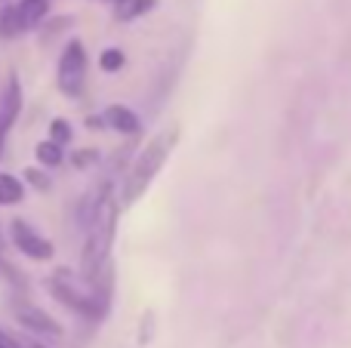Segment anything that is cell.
<instances>
[{
    "mask_svg": "<svg viewBox=\"0 0 351 348\" xmlns=\"http://www.w3.org/2000/svg\"><path fill=\"white\" fill-rule=\"evenodd\" d=\"M34 158H37V164H43V166H59L62 160H65V145H59V142H53V139H43V142H37Z\"/></svg>",
    "mask_w": 351,
    "mask_h": 348,
    "instance_id": "12",
    "label": "cell"
},
{
    "mask_svg": "<svg viewBox=\"0 0 351 348\" xmlns=\"http://www.w3.org/2000/svg\"><path fill=\"white\" fill-rule=\"evenodd\" d=\"M71 136H74V129H71V123H68L65 117H56V121L49 123V139H53V142L68 145V142H71Z\"/></svg>",
    "mask_w": 351,
    "mask_h": 348,
    "instance_id": "14",
    "label": "cell"
},
{
    "mask_svg": "<svg viewBox=\"0 0 351 348\" xmlns=\"http://www.w3.org/2000/svg\"><path fill=\"white\" fill-rule=\"evenodd\" d=\"M25 201V185L12 173H0V207H16Z\"/></svg>",
    "mask_w": 351,
    "mask_h": 348,
    "instance_id": "11",
    "label": "cell"
},
{
    "mask_svg": "<svg viewBox=\"0 0 351 348\" xmlns=\"http://www.w3.org/2000/svg\"><path fill=\"white\" fill-rule=\"evenodd\" d=\"M47 290L59 306H65L68 312H74L77 318L93 321V324L105 321V314H108V308H111L108 302L99 299L90 287H80V284L71 277V271H65V269L53 271V275L47 277Z\"/></svg>",
    "mask_w": 351,
    "mask_h": 348,
    "instance_id": "3",
    "label": "cell"
},
{
    "mask_svg": "<svg viewBox=\"0 0 351 348\" xmlns=\"http://www.w3.org/2000/svg\"><path fill=\"white\" fill-rule=\"evenodd\" d=\"M176 142H179V127H170L164 133L152 136V139L142 145V151L136 154V160L130 164L127 176H123L121 185V207H133L136 201L145 197V191L152 188V182L160 176V170L170 160Z\"/></svg>",
    "mask_w": 351,
    "mask_h": 348,
    "instance_id": "2",
    "label": "cell"
},
{
    "mask_svg": "<svg viewBox=\"0 0 351 348\" xmlns=\"http://www.w3.org/2000/svg\"><path fill=\"white\" fill-rule=\"evenodd\" d=\"M49 16V0H16L6 3L0 10V37L12 40V37L34 31L43 25V18Z\"/></svg>",
    "mask_w": 351,
    "mask_h": 348,
    "instance_id": "5",
    "label": "cell"
},
{
    "mask_svg": "<svg viewBox=\"0 0 351 348\" xmlns=\"http://www.w3.org/2000/svg\"><path fill=\"white\" fill-rule=\"evenodd\" d=\"M127 65V55H123V49L121 47H108V49H102V55H99V68L102 71H121V68Z\"/></svg>",
    "mask_w": 351,
    "mask_h": 348,
    "instance_id": "13",
    "label": "cell"
},
{
    "mask_svg": "<svg viewBox=\"0 0 351 348\" xmlns=\"http://www.w3.org/2000/svg\"><path fill=\"white\" fill-rule=\"evenodd\" d=\"M148 339H152V312L145 314V327H142V345H145Z\"/></svg>",
    "mask_w": 351,
    "mask_h": 348,
    "instance_id": "18",
    "label": "cell"
},
{
    "mask_svg": "<svg viewBox=\"0 0 351 348\" xmlns=\"http://www.w3.org/2000/svg\"><path fill=\"white\" fill-rule=\"evenodd\" d=\"M158 6V0H114V18L117 22H136L148 16Z\"/></svg>",
    "mask_w": 351,
    "mask_h": 348,
    "instance_id": "10",
    "label": "cell"
},
{
    "mask_svg": "<svg viewBox=\"0 0 351 348\" xmlns=\"http://www.w3.org/2000/svg\"><path fill=\"white\" fill-rule=\"evenodd\" d=\"M22 84H19L16 74H10V80H6V90L3 96H0V129L3 133H10L12 123L19 121V114H22Z\"/></svg>",
    "mask_w": 351,
    "mask_h": 348,
    "instance_id": "8",
    "label": "cell"
},
{
    "mask_svg": "<svg viewBox=\"0 0 351 348\" xmlns=\"http://www.w3.org/2000/svg\"><path fill=\"white\" fill-rule=\"evenodd\" d=\"M12 314H16V321L31 333V336H43V339H62L65 336V330H62L59 321H56L49 312L37 308L34 302L16 299L12 302Z\"/></svg>",
    "mask_w": 351,
    "mask_h": 348,
    "instance_id": "7",
    "label": "cell"
},
{
    "mask_svg": "<svg viewBox=\"0 0 351 348\" xmlns=\"http://www.w3.org/2000/svg\"><path fill=\"white\" fill-rule=\"evenodd\" d=\"M86 65H90V59H86L84 40L71 37V40L62 47L59 65H56V86H59L65 96L77 99L86 86Z\"/></svg>",
    "mask_w": 351,
    "mask_h": 348,
    "instance_id": "4",
    "label": "cell"
},
{
    "mask_svg": "<svg viewBox=\"0 0 351 348\" xmlns=\"http://www.w3.org/2000/svg\"><path fill=\"white\" fill-rule=\"evenodd\" d=\"M25 182H28V185H34L37 191H49V185H53V182H49V176H47V173L34 170V166H31V170H25Z\"/></svg>",
    "mask_w": 351,
    "mask_h": 348,
    "instance_id": "16",
    "label": "cell"
},
{
    "mask_svg": "<svg viewBox=\"0 0 351 348\" xmlns=\"http://www.w3.org/2000/svg\"><path fill=\"white\" fill-rule=\"evenodd\" d=\"M102 121L123 136H139V129H142V117L136 114L133 108H127V105H108Z\"/></svg>",
    "mask_w": 351,
    "mask_h": 348,
    "instance_id": "9",
    "label": "cell"
},
{
    "mask_svg": "<svg viewBox=\"0 0 351 348\" xmlns=\"http://www.w3.org/2000/svg\"><path fill=\"white\" fill-rule=\"evenodd\" d=\"M0 3H10V0H0Z\"/></svg>",
    "mask_w": 351,
    "mask_h": 348,
    "instance_id": "20",
    "label": "cell"
},
{
    "mask_svg": "<svg viewBox=\"0 0 351 348\" xmlns=\"http://www.w3.org/2000/svg\"><path fill=\"white\" fill-rule=\"evenodd\" d=\"M0 348H28V336H16L0 327Z\"/></svg>",
    "mask_w": 351,
    "mask_h": 348,
    "instance_id": "17",
    "label": "cell"
},
{
    "mask_svg": "<svg viewBox=\"0 0 351 348\" xmlns=\"http://www.w3.org/2000/svg\"><path fill=\"white\" fill-rule=\"evenodd\" d=\"M99 160H102L99 148H80V151L71 154V164L77 166V170H90V166H96Z\"/></svg>",
    "mask_w": 351,
    "mask_h": 348,
    "instance_id": "15",
    "label": "cell"
},
{
    "mask_svg": "<svg viewBox=\"0 0 351 348\" xmlns=\"http://www.w3.org/2000/svg\"><path fill=\"white\" fill-rule=\"evenodd\" d=\"M6 136H10V133H3V129H0V154H3V145H6Z\"/></svg>",
    "mask_w": 351,
    "mask_h": 348,
    "instance_id": "19",
    "label": "cell"
},
{
    "mask_svg": "<svg viewBox=\"0 0 351 348\" xmlns=\"http://www.w3.org/2000/svg\"><path fill=\"white\" fill-rule=\"evenodd\" d=\"M117 216H121V203L108 197L99 216L84 228V250H80V275H84L86 287L111 306L114 296V259H111V247H114L117 234Z\"/></svg>",
    "mask_w": 351,
    "mask_h": 348,
    "instance_id": "1",
    "label": "cell"
},
{
    "mask_svg": "<svg viewBox=\"0 0 351 348\" xmlns=\"http://www.w3.org/2000/svg\"><path fill=\"white\" fill-rule=\"evenodd\" d=\"M10 238H12V247H16L22 256L34 259V262H49L56 253L53 240H47L34 225H28L25 219H12L10 222Z\"/></svg>",
    "mask_w": 351,
    "mask_h": 348,
    "instance_id": "6",
    "label": "cell"
}]
</instances>
